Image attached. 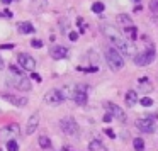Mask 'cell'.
Returning a JSON list of instances; mask_svg holds the SVG:
<instances>
[{"mask_svg":"<svg viewBox=\"0 0 158 151\" xmlns=\"http://www.w3.org/2000/svg\"><path fill=\"white\" fill-rule=\"evenodd\" d=\"M38 126H39V114L36 112V114H32V116L29 117L27 126H26V134H32L36 129H38Z\"/></svg>","mask_w":158,"mask_h":151,"instance_id":"obj_12","label":"cell"},{"mask_svg":"<svg viewBox=\"0 0 158 151\" xmlns=\"http://www.w3.org/2000/svg\"><path fill=\"white\" fill-rule=\"evenodd\" d=\"M17 29H19V32H21V34H32V32L36 31L34 26H32L31 22H19Z\"/></svg>","mask_w":158,"mask_h":151,"instance_id":"obj_16","label":"cell"},{"mask_svg":"<svg viewBox=\"0 0 158 151\" xmlns=\"http://www.w3.org/2000/svg\"><path fill=\"white\" fill-rule=\"evenodd\" d=\"M150 9H151V12H158V0H151Z\"/></svg>","mask_w":158,"mask_h":151,"instance_id":"obj_28","label":"cell"},{"mask_svg":"<svg viewBox=\"0 0 158 151\" xmlns=\"http://www.w3.org/2000/svg\"><path fill=\"white\" fill-rule=\"evenodd\" d=\"M51 56L55 59H63L68 56V49L65 48V46H53L51 48Z\"/></svg>","mask_w":158,"mask_h":151,"instance_id":"obj_13","label":"cell"},{"mask_svg":"<svg viewBox=\"0 0 158 151\" xmlns=\"http://www.w3.org/2000/svg\"><path fill=\"white\" fill-rule=\"evenodd\" d=\"M70 39H72V41H77V39H78V34H77V32H70Z\"/></svg>","mask_w":158,"mask_h":151,"instance_id":"obj_29","label":"cell"},{"mask_svg":"<svg viewBox=\"0 0 158 151\" xmlns=\"http://www.w3.org/2000/svg\"><path fill=\"white\" fill-rule=\"evenodd\" d=\"M4 99H5V100H9L10 104H14V105H17V107H24L26 104H27V99H26V97L19 99V97H14V95H9V93H5Z\"/></svg>","mask_w":158,"mask_h":151,"instance_id":"obj_15","label":"cell"},{"mask_svg":"<svg viewBox=\"0 0 158 151\" xmlns=\"http://www.w3.org/2000/svg\"><path fill=\"white\" fill-rule=\"evenodd\" d=\"M124 34H126V36H129V39H131V41H134V39H136L138 31H136V27H134V26H129V27H126V29H124Z\"/></svg>","mask_w":158,"mask_h":151,"instance_id":"obj_20","label":"cell"},{"mask_svg":"<svg viewBox=\"0 0 158 151\" xmlns=\"http://www.w3.org/2000/svg\"><path fill=\"white\" fill-rule=\"evenodd\" d=\"M100 31H102V34L106 36V38H109L110 41H114V39H117V38H123V36H121V32L117 31L114 26H109V24L100 26Z\"/></svg>","mask_w":158,"mask_h":151,"instance_id":"obj_10","label":"cell"},{"mask_svg":"<svg viewBox=\"0 0 158 151\" xmlns=\"http://www.w3.org/2000/svg\"><path fill=\"white\" fill-rule=\"evenodd\" d=\"M106 134H107V136H110V137H114V136H116L112 129H106Z\"/></svg>","mask_w":158,"mask_h":151,"instance_id":"obj_31","label":"cell"},{"mask_svg":"<svg viewBox=\"0 0 158 151\" xmlns=\"http://www.w3.org/2000/svg\"><path fill=\"white\" fill-rule=\"evenodd\" d=\"M61 93H63V97H65V99H73V97H75V93H77V85H66V87H63Z\"/></svg>","mask_w":158,"mask_h":151,"instance_id":"obj_18","label":"cell"},{"mask_svg":"<svg viewBox=\"0 0 158 151\" xmlns=\"http://www.w3.org/2000/svg\"><path fill=\"white\" fill-rule=\"evenodd\" d=\"M89 151H107V148L102 144V141L94 139V141L89 143Z\"/></svg>","mask_w":158,"mask_h":151,"instance_id":"obj_19","label":"cell"},{"mask_svg":"<svg viewBox=\"0 0 158 151\" xmlns=\"http://www.w3.org/2000/svg\"><path fill=\"white\" fill-rule=\"evenodd\" d=\"M110 119H112V116H110V114H106V116H104V120H106V122H109Z\"/></svg>","mask_w":158,"mask_h":151,"instance_id":"obj_33","label":"cell"},{"mask_svg":"<svg viewBox=\"0 0 158 151\" xmlns=\"http://www.w3.org/2000/svg\"><path fill=\"white\" fill-rule=\"evenodd\" d=\"M7 149L9 151H19V144L15 141H7Z\"/></svg>","mask_w":158,"mask_h":151,"instance_id":"obj_25","label":"cell"},{"mask_svg":"<svg viewBox=\"0 0 158 151\" xmlns=\"http://www.w3.org/2000/svg\"><path fill=\"white\" fill-rule=\"evenodd\" d=\"M60 127H61L63 133L70 134V136H78V133H80L78 124H77V120L73 119V117H65V119H61Z\"/></svg>","mask_w":158,"mask_h":151,"instance_id":"obj_4","label":"cell"},{"mask_svg":"<svg viewBox=\"0 0 158 151\" xmlns=\"http://www.w3.org/2000/svg\"><path fill=\"white\" fill-rule=\"evenodd\" d=\"M138 90H139L141 93H148V92L153 90V85L150 83L148 78H139V82H138Z\"/></svg>","mask_w":158,"mask_h":151,"instance_id":"obj_14","label":"cell"},{"mask_svg":"<svg viewBox=\"0 0 158 151\" xmlns=\"http://www.w3.org/2000/svg\"><path fill=\"white\" fill-rule=\"evenodd\" d=\"M21 129H19L17 124H9V126L2 127L0 129V139L4 141H15V137H19Z\"/></svg>","mask_w":158,"mask_h":151,"instance_id":"obj_3","label":"cell"},{"mask_svg":"<svg viewBox=\"0 0 158 151\" xmlns=\"http://www.w3.org/2000/svg\"><path fill=\"white\" fill-rule=\"evenodd\" d=\"M133 2H136V4H138V2H141V0H133Z\"/></svg>","mask_w":158,"mask_h":151,"instance_id":"obj_37","label":"cell"},{"mask_svg":"<svg viewBox=\"0 0 158 151\" xmlns=\"http://www.w3.org/2000/svg\"><path fill=\"white\" fill-rule=\"evenodd\" d=\"M136 127L143 133H153L156 124H155V116L151 117H143V119H138L136 120Z\"/></svg>","mask_w":158,"mask_h":151,"instance_id":"obj_7","label":"cell"},{"mask_svg":"<svg viewBox=\"0 0 158 151\" xmlns=\"http://www.w3.org/2000/svg\"><path fill=\"white\" fill-rule=\"evenodd\" d=\"M31 46H32V48H36V49H38V48H43V41H39V39H32V41H31Z\"/></svg>","mask_w":158,"mask_h":151,"instance_id":"obj_27","label":"cell"},{"mask_svg":"<svg viewBox=\"0 0 158 151\" xmlns=\"http://www.w3.org/2000/svg\"><path fill=\"white\" fill-rule=\"evenodd\" d=\"M63 100H65V97H63L61 90H58V88L48 90L46 95H44V102L46 104H51V105H58V104L63 102Z\"/></svg>","mask_w":158,"mask_h":151,"instance_id":"obj_6","label":"cell"},{"mask_svg":"<svg viewBox=\"0 0 158 151\" xmlns=\"http://www.w3.org/2000/svg\"><path fill=\"white\" fill-rule=\"evenodd\" d=\"M133 144H134V149L136 151H143L144 149V141L141 139V137H134Z\"/></svg>","mask_w":158,"mask_h":151,"instance_id":"obj_22","label":"cell"},{"mask_svg":"<svg viewBox=\"0 0 158 151\" xmlns=\"http://www.w3.org/2000/svg\"><path fill=\"white\" fill-rule=\"evenodd\" d=\"M38 143H39V146H41V148H44V149H46V148H49V146H51V141H49V137H46V136H41V137H39V141H38Z\"/></svg>","mask_w":158,"mask_h":151,"instance_id":"obj_23","label":"cell"},{"mask_svg":"<svg viewBox=\"0 0 158 151\" xmlns=\"http://www.w3.org/2000/svg\"><path fill=\"white\" fill-rule=\"evenodd\" d=\"M29 9H31L32 14H41L48 9V0H32Z\"/></svg>","mask_w":158,"mask_h":151,"instance_id":"obj_11","label":"cell"},{"mask_svg":"<svg viewBox=\"0 0 158 151\" xmlns=\"http://www.w3.org/2000/svg\"><path fill=\"white\" fill-rule=\"evenodd\" d=\"M106 109L109 110V114L112 117H116L117 120H121V122H126V112H124L121 107H117L116 104L112 102H106Z\"/></svg>","mask_w":158,"mask_h":151,"instance_id":"obj_9","label":"cell"},{"mask_svg":"<svg viewBox=\"0 0 158 151\" xmlns=\"http://www.w3.org/2000/svg\"><path fill=\"white\" fill-rule=\"evenodd\" d=\"M4 66V59H2V56H0V68Z\"/></svg>","mask_w":158,"mask_h":151,"instance_id":"obj_36","label":"cell"},{"mask_svg":"<svg viewBox=\"0 0 158 151\" xmlns=\"http://www.w3.org/2000/svg\"><path fill=\"white\" fill-rule=\"evenodd\" d=\"M9 82H10L17 90H21V92H27V90H31V82H29V78L24 75V73L10 71V78H9Z\"/></svg>","mask_w":158,"mask_h":151,"instance_id":"obj_2","label":"cell"},{"mask_svg":"<svg viewBox=\"0 0 158 151\" xmlns=\"http://www.w3.org/2000/svg\"><path fill=\"white\" fill-rule=\"evenodd\" d=\"M139 102H141V105H143V107H151V105H153V100H151L150 97H143Z\"/></svg>","mask_w":158,"mask_h":151,"instance_id":"obj_26","label":"cell"},{"mask_svg":"<svg viewBox=\"0 0 158 151\" xmlns=\"http://www.w3.org/2000/svg\"><path fill=\"white\" fill-rule=\"evenodd\" d=\"M32 78H34L36 82H41V76H39L38 73H32Z\"/></svg>","mask_w":158,"mask_h":151,"instance_id":"obj_32","label":"cell"},{"mask_svg":"<svg viewBox=\"0 0 158 151\" xmlns=\"http://www.w3.org/2000/svg\"><path fill=\"white\" fill-rule=\"evenodd\" d=\"M124 100H126V105H127V107H133L134 104L138 102L136 92H134V90H127V92H126V97H124Z\"/></svg>","mask_w":158,"mask_h":151,"instance_id":"obj_17","label":"cell"},{"mask_svg":"<svg viewBox=\"0 0 158 151\" xmlns=\"http://www.w3.org/2000/svg\"><path fill=\"white\" fill-rule=\"evenodd\" d=\"M17 61H19V65H21V68L26 70V71H32V70L36 68L34 58L29 56V55H26V53H21V55L17 56Z\"/></svg>","mask_w":158,"mask_h":151,"instance_id":"obj_8","label":"cell"},{"mask_svg":"<svg viewBox=\"0 0 158 151\" xmlns=\"http://www.w3.org/2000/svg\"><path fill=\"white\" fill-rule=\"evenodd\" d=\"M104 9H106V7H104L102 2H95V4L92 5V12H95V14H102Z\"/></svg>","mask_w":158,"mask_h":151,"instance_id":"obj_24","label":"cell"},{"mask_svg":"<svg viewBox=\"0 0 158 151\" xmlns=\"http://www.w3.org/2000/svg\"><path fill=\"white\" fill-rule=\"evenodd\" d=\"M2 49H10V48H14V44H4V46H0Z\"/></svg>","mask_w":158,"mask_h":151,"instance_id":"obj_34","label":"cell"},{"mask_svg":"<svg viewBox=\"0 0 158 151\" xmlns=\"http://www.w3.org/2000/svg\"><path fill=\"white\" fill-rule=\"evenodd\" d=\"M2 2H4L5 5H9V4H12V0H2Z\"/></svg>","mask_w":158,"mask_h":151,"instance_id":"obj_35","label":"cell"},{"mask_svg":"<svg viewBox=\"0 0 158 151\" xmlns=\"http://www.w3.org/2000/svg\"><path fill=\"white\" fill-rule=\"evenodd\" d=\"M155 56H156V53H155V49H148V51H143V53H138L136 56H134V63H136L138 66H144V65H150L151 61L155 59Z\"/></svg>","mask_w":158,"mask_h":151,"instance_id":"obj_5","label":"cell"},{"mask_svg":"<svg viewBox=\"0 0 158 151\" xmlns=\"http://www.w3.org/2000/svg\"><path fill=\"white\" fill-rule=\"evenodd\" d=\"M117 21H119L121 24H124L126 27H129V26H133V24H131V17H129V15H126V14H121V15H117Z\"/></svg>","mask_w":158,"mask_h":151,"instance_id":"obj_21","label":"cell"},{"mask_svg":"<svg viewBox=\"0 0 158 151\" xmlns=\"http://www.w3.org/2000/svg\"><path fill=\"white\" fill-rule=\"evenodd\" d=\"M97 70H99V68H97V66H90V68H85V70H83V71H90V73H95Z\"/></svg>","mask_w":158,"mask_h":151,"instance_id":"obj_30","label":"cell"},{"mask_svg":"<svg viewBox=\"0 0 158 151\" xmlns=\"http://www.w3.org/2000/svg\"><path fill=\"white\" fill-rule=\"evenodd\" d=\"M106 59H107V65H109L110 70H114V71L123 70V66H124V56L121 55L116 48H112V46H110V48L106 49Z\"/></svg>","mask_w":158,"mask_h":151,"instance_id":"obj_1","label":"cell"}]
</instances>
